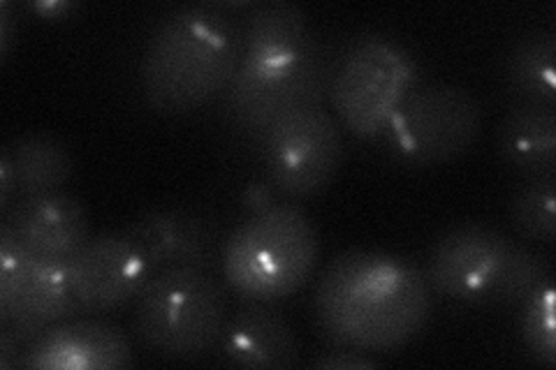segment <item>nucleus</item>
<instances>
[{
	"mask_svg": "<svg viewBox=\"0 0 556 370\" xmlns=\"http://www.w3.org/2000/svg\"><path fill=\"white\" fill-rule=\"evenodd\" d=\"M431 304L425 271L386 251L334 257L311 302L323 339L364 355H388L415 341L429 324Z\"/></svg>",
	"mask_w": 556,
	"mask_h": 370,
	"instance_id": "obj_1",
	"label": "nucleus"
},
{
	"mask_svg": "<svg viewBox=\"0 0 556 370\" xmlns=\"http://www.w3.org/2000/svg\"><path fill=\"white\" fill-rule=\"evenodd\" d=\"M239 65V20L214 3L186 5L151 33L139 81L155 112L177 116L218 100Z\"/></svg>",
	"mask_w": 556,
	"mask_h": 370,
	"instance_id": "obj_2",
	"label": "nucleus"
},
{
	"mask_svg": "<svg viewBox=\"0 0 556 370\" xmlns=\"http://www.w3.org/2000/svg\"><path fill=\"white\" fill-rule=\"evenodd\" d=\"M318 229L292 202L251 214L225 239L220 273L241 302L278 304L300 292L316 273Z\"/></svg>",
	"mask_w": 556,
	"mask_h": 370,
	"instance_id": "obj_3",
	"label": "nucleus"
},
{
	"mask_svg": "<svg viewBox=\"0 0 556 370\" xmlns=\"http://www.w3.org/2000/svg\"><path fill=\"white\" fill-rule=\"evenodd\" d=\"M135 336L149 352L174 361L212 355L225 322L228 296L214 273L193 267L153 271L132 302Z\"/></svg>",
	"mask_w": 556,
	"mask_h": 370,
	"instance_id": "obj_4",
	"label": "nucleus"
},
{
	"mask_svg": "<svg viewBox=\"0 0 556 370\" xmlns=\"http://www.w3.org/2000/svg\"><path fill=\"white\" fill-rule=\"evenodd\" d=\"M417 84L420 67L402 42L380 33H362L343 44L329 102L348 132L378 139Z\"/></svg>",
	"mask_w": 556,
	"mask_h": 370,
	"instance_id": "obj_5",
	"label": "nucleus"
},
{
	"mask_svg": "<svg viewBox=\"0 0 556 370\" xmlns=\"http://www.w3.org/2000/svg\"><path fill=\"white\" fill-rule=\"evenodd\" d=\"M478 98L457 84H417L390 116L378 142L399 163L431 167L459 157L482 130Z\"/></svg>",
	"mask_w": 556,
	"mask_h": 370,
	"instance_id": "obj_6",
	"label": "nucleus"
},
{
	"mask_svg": "<svg viewBox=\"0 0 556 370\" xmlns=\"http://www.w3.org/2000/svg\"><path fill=\"white\" fill-rule=\"evenodd\" d=\"M343 44L345 40L332 42L320 38L304 63L281 75H253L239 67L218 98L220 118L249 149L278 118L325 107Z\"/></svg>",
	"mask_w": 556,
	"mask_h": 370,
	"instance_id": "obj_7",
	"label": "nucleus"
},
{
	"mask_svg": "<svg viewBox=\"0 0 556 370\" xmlns=\"http://www.w3.org/2000/svg\"><path fill=\"white\" fill-rule=\"evenodd\" d=\"M249 153L257 157L265 181L286 200H308L334 183L343 163L339 120L325 107L278 118Z\"/></svg>",
	"mask_w": 556,
	"mask_h": 370,
	"instance_id": "obj_8",
	"label": "nucleus"
},
{
	"mask_svg": "<svg viewBox=\"0 0 556 370\" xmlns=\"http://www.w3.org/2000/svg\"><path fill=\"white\" fill-rule=\"evenodd\" d=\"M515 241L486 222H462L433 243L427 257L431 292L462 304H484Z\"/></svg>",
	"mask_w": 556,
	"mask_h": 370,
	"instance_id": "obj_9",
	"label": "nucleus"
},
{
	"mask_svg": "<svg viewBox=\"0 0 556 370\" xmlns=\"http://www.w3.org/2000/svg\"><path fill=\"white\" fill-rule=\"evenodd\" d=\"M67 276L81 312H110L135 302L153 276V264L126 229L91 237L67 261Z\"/></svg>",
	"mask_w": 556,
	"mask_h": 370,
	"instance_id": "obj_10",
	"label": "nucleus"
},
{
	"mask_svg": "<svg viewBox=\"0 0 556 370\" xmlns=\"http://www.w3.org/2000/svg\"><path fill=\"white\" fill-rule=\"evenodd\" d=\"M241 69L253 75H281L308 59L318 35L308 14L286 0L251 3L239 20Z\"/></svg>",
	"mask_w": 556,
	"mask_h": 370,
	"instance_id": "obj_11",
	"label": "nucleus"
},
{
	"mask_svg": "<svg viewBox=\"0 0 556 370\" xmlns=\"http://www.w3.org/2000/svg\"><path fill=\"white\" fill-rule=\"evenodd\" d=\"M135 363L124 329L102 320H73L45 329L22 359L33 370H124Z\"/></svg>",
	"mask_w": 556,
	"mask_h": 370,
	"instance_id": "obj_12",
	"label": "nucleus"
},
{
	"mask_svg": "<svg viewBox=\"0 0 556 370\" xmlns=\"http://www.w3.org/2000/svg\"><path fill=\"white\" fill-rule=\"evenodd\" d=\"M126 232L142 245L153 271L193 267L208 273L220 271L225 239L218 225L195 210L161 208L135 218Z\"/></svg>",
	"mask_w": 556,
	"mask_h": 370,
	"instance_id": "obj_13",
	"label": "nucleus"
},
{
	"mask_svg": "<svg viewBox=\"0 0 556 370\" xmlns=\"http://www.w3.org/2000/svg\"><path fill=\"white\" fill-rule=\"evenodd\" d=\"M3 222L24 248L45 261L73 259L91 241V222L84 204L65 190L16 200Z\"/></svg>",
	"mask_w": 556,
	"mask_h": 370,
	"instance_id": "obj_14",
	"label": "nucleus"
},
{
	"mask_svg": "<svg viewBox=\"0 0 556 370\" xmlns=\"http://www.w3.org/2000/svg\"><path fill=\"white\" fill-rule=\"evenodd\" d=\"M214 355L223 366L283 370L300 363V341L281 312L243 302L228 315Z\"/></svg>",
	"mask_w": 556,
	"mask_h": 370,
	"instance_id": "obj_15",
	"label": "nucleus"
},
{
	"mask_svg": "<svg viewBox=\"0 0 556 370\" xmlns=\"http://www.w3.org/2000/svg\"><path fill=\"white\" fill-rule=\"evenodd\" d=\"M496 151L527 181H556L554 110L517 102L496 130Z\"/></svg>",
	"mask_w": 556,
	"mask_h": 370,
	"instance_id": "obj_16",
	"label": "nucleus"
},
{
	"mask_svg": "<svg viewBox=\"0 0 556 370\" xmlns=\"http://www.w3.org/2000/svg\"><path fill=\"white\" fill-rule=\"evenodd\" d=\"M556 38L552 30H529L513 42L503 61V79L519 104L556 107Z\"/></svg>",
	"mask_w": 556,
	"mask_h": 370,
	"instance_id": "obj_17",
	"label": "nucleus"
},
{
	"mask_svg": "<svg viewBox=\"0 0 556 370\" xmlns=\"http://www.w3.org/2000/svg\"><path fill=\"white\" fill-rule=\"evenodd\" d=\"M14 171L16 200L61 192L75 174V161L61 139L51 135H22L0 151Z\"/></svg>",
	"mask_w": 556,
	"mask_h": 370,
	"instance_id": "obj_18",
	"label": "nucleus"
},
{
	"mask_svg": "<svg viewBox=\"0 0 556 370\" xmlns=\"http://www.w3.org/2000/svg\"><path fill=\"white\" fill-rule=\"evenodd\" d=\"M79 315L84 312L75 298L73 283H70L67 264L38 259L28 278L20 308H16L10 320L0 324L26 322L33 327L49 329L59 322L73 320V317Z\"/></svg>",
	"mask_w": 556,
	"mask_h": 370,
	"instance_id": "obj_19",
	"label": "nucleus"
},
{
	"mask_svg": "<svg viewBox=\"0 0 556 370\" xmlns=\"http://www.w3.org/2000/svg\"><path fill=\"white\" fill-rule=\"evenodd\" d=\"M547 280H552V261L547 259V255L538 248H531L529 243L515 241L492 290L484 296V304L519 308Z\"/></svg>",
	"mask_w": 556,
	"mask_h": 370,
	"instance_id": "obj_20",
	"label": "nucleus"
},
{
	"mask_svg": "<svg viewBox=\"0 0 556 370\" xmlns=\"http://www.w3.org/2000/svg\"><path fill=\"white\" fill-rule=\"evenodd\" d=\"M556 181H527L515 190L510 200V220L517 234L541 245H552L556 239Z\"/></svg>",
	"mask_w": 556,
	"mask_h": 370,
	"instance_id": "obj_21",
	"label": "nucleus"
},
{
	"mask_svg": "<svg viewBox=\"0 0 556 370\" xmlns=\"http://www.w3.org/2000/svg\"><path fill=\"white\" fill-rule=\"evenodd\" d=\"M554 285L547 280L519 306V333L531 357L541 366H556V327H554Z\"/></svg>",
	"mask_w": 556,
	"mask_h": 370,
	"instance_id": "obj_22",
	"label": "nucleus"
},
{
	"mask_svg": "<svg viewBox=\"0 0 556 370\" xmlns=\"http://www.w3.org/2000/svg\"><path fill=\"white\" fill-rule=\"evenodd\" d=\"M35 261L38 257H33L0 220V322L10 320L20 308Z\"/></svg>",
	"mask_w": 556,
	"mask_h": 370,
	"instance_id": "obj_23",
	"label": "nucleus"
},
{
	"mask_svg": "<svg viewBox=\"0 0 556 370\" xmlns=\"http://www.w3.org/2000/svg\"><path fill=\"white\" fill-rule=\"evenodd\" d=\"M311 366L323 368V370H362V368H376L378 361L371 355H364V352L339 347L334 352H325V355L318 359H313Z\"/></svg>",
	"mask_w": 556,
	"mask_h": 370,
	"instance_id": "obj_24",
	"label": "nucleus"
},
{
	"mask_svg": "<svg viewBox=\"0 0 556 370\" xmlns=\"http://www.w3.org/2000/svg\"><path fill=\"white\" fill-rule=\"evenodd\" d=\"M278 192L263 179V181H253L241 192V202L243 208H249L251 214H257V210L269 208L271 204H276Z\"/></svg>",
	"mask_w": 556,
	"mask_h": 370,
	"instance_id": "obj_25",
	"label": "nucleus"
},
{
	"mask_svg": "<svg viewBox=\"0 0 556 370\" xmlns=\"http://www.w3.org/2000/svg\"><path fill=\"white\" fill-rule=\"evenodd\" d=\"M28 8L47 22L67 20L70 14H75L79 10L77 3H67V0H40V3H28Z\"/></svg>",
	"mask_w": 556,
	"mask_h": 370,
	"instance_id": "obj_26",
	"label": "nucleus"
},
{
	"mask_svg": "<svg viewBox=\"0 0 556 370\" xmlns=\"http://www.w3.org/2000/svg\"><path fill=\"white\" fill-rule=\"evenodd\" d=\"M16 202V179H14V171L8 157L0 153V214H5V210Z\"/></svg>",
	"mask_w": 556,
	"mask_h": 370,
	"instance_id": "obj_27",
	"label": "nucleus"
},
{
	"mask_svg": "<svg viewBox=\"0 0 556 370\" xmlns=\"http://www.w3.org/2000/svg\"><path fill=\"white\" fill-rule=\"evenodd\" d=\"M24 359V347L12 339V333L8 329L0 327V368L10 370V368H22Z\"/></svg>",
	"mask_w": 556,
	"mask_h": 370,
	"instance_id": "obj_28",
	"label": "nucleus"
},
{
	"mask_svg": "<svg viewBox=\"0 0 556 370\" xmlns=\"http://www.w3.org/2000/svg\"><path fill=\"white\" fill-rule=\"evenodd\" d=\"M10 35H12V16H10V5L0 3V54L8 56L10 49Z\"/></svg>",
	"mask_w": 556,
	"mask_h": 370,
	"instance_id": "obj_29",
	"label": "nucleus"
}]
</instances>
